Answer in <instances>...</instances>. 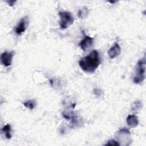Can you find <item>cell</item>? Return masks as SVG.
I'll return each instance as SVG.
<instances>
[{
    "instance_id": "cell-11",
    "label": "cell",
    "mask_w": 146,
    "mask_h": 146,
    "mask_svg": "<svg viewBox=\"0 0 146 146\" xmlns=\"http://www.w3.org/2000/svg\"><path fill=\"white\" fill-rule=\"evenodd\" d=\"M23 104L26 108L30 110H33L36 106V102L34 99H30L25 102Z\"/></svg>"
},
{
    "instance_id": "cell-7",
    "label": "cell",
    "mask_w": 146,
    "mask_h": 146,
    "mask_svg": "<svg viewBox=\"0 0 146 146\" xmlns=\"http://www.w3.org/2000/svg\"><path fill=\"white\" fill-rule=\"evenodd\" d=\"M84 36L79 43V46L83 51H86L91 48L94 46V38L86 35L84 33Z\"/></svg>"
},
{
    "instance_id": "cell-6",
    "label": "cell",
    "mask_w": 146,
    "mask_h": 146,
    "mask_svg": "<svg viewBox=\"0 0 146 146\" xmlns=\"http://www.w3.org/2000/svg\"><path fill=\"white\" fill-rule=\"evenodd\" d=\"M14 54H15V52L14 51L3 52L1 55V57H0L1 63L5 67H9L11 66L12 63L13 58Z\"/></svg>"
},
{
    "instance_id": "cell-9",
    "label": "cell",
    "mask_w": 146,
    "mask_h": 146,
    "mask_svg": "<svg viewBox=\"0 0 146 146\" xmlns=\"http://www.w3.org/2000/svg\"><path fill=\"white\" fill-rule=\"evenodd\" d=\"M126 122L129 126L135 128L137 127L139 124L138 117L135 115H129L127 117Z\"/></svg>"
},
{
    "instance_id": "cell-1",
    "label": "cell",
    "mask_w": 146,
    "mask_h": 146,
    "mask_svg": "<svg viewBox=\"0 0 146 146\" xmlns=\"http://www.w3.org/2000/svg\"><path fill=\"white\" fill-rule=\"evenodd\" d=\"M101 63L99 52L94 50L88 55L82 58L79 61L80 67L84 72L92 73L95 72Z\"/></svg>"
},
{
    "instance_id": "cell-4",
    "label": "cell",
    "mask_w": 146,
    "mask_h": 146,
    "mask_svg": "<svg viewBox=\"0 0 146 146\" xmlns=\"http://www.w3.org/2000/svg\"><path fill=\"white\" fill-rule=\"evenodd\" d=\"M116 138L117 139V141L119 142H125V145H129L131 142V132L129 130L126 128H123L120 129L117 132L115 133Z\"/></svg>"
},
{
    "instance_id": "cell-14",
    "label": "cell",
    "mask_w": 146,
    "mask_h": 146,
    "mask_svg": "<svg viewBox=\"0 0 146 146\" xmlns=\"http://www.w3.org/2000/svg\"><path fill=\"white\" fill-rule=\"evenodd\" d=\"M106 145H120V143L115 140H110L107 141L106 144H105Z\"/></svg>"
},
{
    "instance_id": "cell-12",
    "label": "cell",
    "mask_w": 146,
    "mask_h": 146,
    "mask_svg": "<svg viewBox=\"0 0 146 146\" xmlns=\"http://www.w3.org/2000/svg\"><path fill=\"white\" fill-rule=\"evenodd\" d=\"M88 13H89V10L88 8L86 7H83L82 9L79 10L78 17L81 19L85 18L86 17H87Z\"/></svg>"
},
{
    "instance_id": "cell-3",
    "label": "cell",
    "mask_w": 146,
    "mask_h": 146,
    "mask_svg": "<svg viewBox=\"0 0 146 146\" xmlns=\"http://www.w3.org/2000/svg\"><path fill=\"white\" fill-rule=\"evenodd\" d=\"M58 15L60 18L59 27L62 30L66 29L73 24L74 18L70 12L60 11L58 13Z\"/></svg>"
},
{
    "instance_id": "cell-13",
    "label": "cell",
    "mask_w": 146,
    "mask_h": 146,
    "mask_svg": "<svg viewBox=\"0 0 146 146\" xmlns=\"http://www.w3.org/2000/svg\"><path fill=\"white\" fill-rule=\"evenodd\" d=\"M142 107V102L140 100H136L132 105V111H136Z\"/></svg>"
},
{
    "instance_id": "cell-8",
    "label": "cell",
    "mask_w": 146,
    "mask_h": 146,
    "mask_svg": "<svg viewBox=\"0 0 146 146\" xmlns=\"http://www.w3.org/2000/svg\"><path fill=\"white\" fill-rule=\"evenodd\" d=\"M108 55L111 59L116 58L121 53V48L119 43L115 42L113 45L108 50Z\"/></svg>"
},
{
    "instance_id": "cell-5",
    "label": "cell",
    "mask_w": 146,
    "mask_h": 146,
    "mask_svg": "<svg viewBox=\"0 0 146 146\" xmlns=\"http://www.w3.org/2000/svg\"><path fill=\"white\" fill-rule=\"evenodd\" d=\"M29 17L26 15L22 18L17 26L15 27V33L18 35H21L27 29L29 25Z\"/></svg>"
},
{
    "instance_id": "cell-2",
    "label": "cell",
    "mask_w": 146,
    "mask_h": 146,
    "mask_svg": "<svg viewBox=\"0 0 146 146\" xmlns=\"http://www.w3.org/2000/svg\"><path fill=\"white\" fill-rule=\"evenodd\" d=\"M145 78V57L144 56L143 58L140 59L136 63L133 82L135 84H140L144 80Z\"/></svg>"
},
{
    "instance_id": "cell-15",
    "label": "cell",
    "mask_w": 146,
    "mask_h": 146,
    "mask_svg": "<svg viewBox=\"0 0 146 146\" xmlns=\"http://www.w3.org/2000/svg\"><path fill=\"white\" fill-rule=\"evenodd\" d=\"M93 93L94 95H95L97 96H101L102 95H103V91L99 88H95L93 90Z\"/></svg>"
},
{
    "instance_id": "cell-10",
    "label": "cell",
    "mask_w": 146,
    "mask_h": 146,
    "mask_svg": "<svg viewBox=\"0 0 146 146\" xmlns=\"http://www.w3.org/2000/svg\"><path fill=\"white\" fill-rule=\"evenodd\" d=\"M11 127L10 124H6L1 129L2 132L4 134L5 136L7 139H10L12 137V135L11 134Z\"/></svg>"
},
{
    "instance_id": "cell-16",
    "label": "cell",
    "mask_w": 146,
    "mask_h": 146,
    "mask_svg": "<svg viewBox=\"0 0 146 146\" xmlns=\"http://www.w3.org/2000/svg\"><path fill=\"white\" fill-rule=\"evenodd\" d=\"M16 1H7V2L9 3V5L10 6H13V5L14 4V3Z\"/></svg>"
}]
</instances>
